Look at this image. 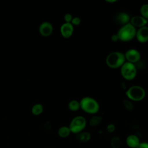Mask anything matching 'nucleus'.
<instances>
[{
  "instance_id": "f257e3e1",
  "label": "nucleus",
  "mask_w": 148,
  "mask_h": 148,
  "mask_svg": "<svg viewBox=\"0 0 148 148\" xmlns=\"http://www.w3.org/2000/svg\"><path fill=\"white\" fill-rule=\"evenodd\" d=\"M79 102L81 109L86 113L95 114L99 110V104L92 97H84Z\"/></svg>"
},
{
  "instance_id": "f03ea898",
  "label": "nucleus",
  "mask_w": 148,
  "mask_h": 148,
  "mask_svg": "<svg viewBox=\"0 0 148 148\" xmlns=\"http://www.w3.org/2000/svg\"><path fill=\"white\" fill-rule=\"evenodd\" d=\"M125 62L124 54L120 51H113L109 53L105 60L107 66L112 69L120 68Z\"/></svg>"
},
{
  "instance_id": "7ed1b4c3",
  "label": "nucleus",
  "mask_w": 148,
  "mask_h": 148,
  "mask_svg": "<svg viewBox=\"0 0 148 148\" xmlns=\"http://www.w3.org/2000/svg\"><path fill=\"white\" fill-rule=\"evenodd\" d=\"M136 28L132 25L130 23L122 25L116 33L119 40L121 42H129L135 38Z\"/></svg>"
},
{
  "instance_id": "20e7f679",
  "label": "nucleus",
  "mask_w": 148,
  "mask_h": 148,
  "mask_svg": "<svg viewBox=\"0 0 148 148\" xmlns=\"http://www.w3.org/2000/svg\"><path fill=\"white\" fill-rule=\"evenodd\" d=\"M125 95L130 101H140L145 97L146 92L142 87L135 85L128 88Z\"/></svg>"
},
{
  "instance_id": "39448f33",
  "label": "nucleus",
  "mask_w": 148,
  "mask_h": 148,
  "mask_svg": "<svg viewBox=\"0 0 148 148\" xmlns=\"http://www.w3.org/2000/svg\"><path fill=\"white\" fill-rule=\"evenodd\" d=\"M86 125L87 121L85 117L82 116H77L72 119L68 127L71 133L77 135L84 131Z\"/></svg>"
},
{
  "instance_id": "423d86ee",
  "label": "nucleus",
  "mask_w": 148,
  "mask_h": 148,
  "mask_svg": "<svg viewBox=\"0 0 148 148\" xmlns=\"http://www.w3.org/2000/svg\"><path fill=\"white\" fill-rule=\"evenodd\" d=\"M121 76L127 80H132L136 76L137 70L135 64L125 61L120 67Z\"/></svg>"
},
{
  "instance_id": "0eeeda50",
  "label": "nucleus",
  "mask_w": 148,
  "mask_h": 148,
  "mask_svg": "<svg viewBox=\"0 0 148 148\" xmlns=\"http://www.w3.org/2000/svg\"><path fill=\"white\" fill-rule=\"evenodd\" d=\"M124 56L125 60H127V62L132 63L134 64L138 62L141 57L139 51L135 49H130L127 50L124 53Z\"/></svg>"
},
{
  "instance_id": "6e6552de",
  "label": "nucleus",
  "mask_w": 148,
  "mask_h": 148,
  "mask_svg": "<svg viewBox=\"0 0 148 148\" xmlns=\"http://www.w3.org/2000/svg\"><path fill=\"white\" fill-rule=\"evenodd\" d=\"M135 38L139 43H144L148 41V27L147 25L136 30Z\"/></svg>"
},
{
  "instance_id": "1a4fd4ad",
  "label": "nucleus",
  "mask_w": 148,
  "mask_h": 148,
  "mask_svg": "<svg viewBox=\"0 0 148 148\" xmlns=\"http://www.w3.org/2000/svg\"><path fill=\"white\" fill-rule=\"evenodd\" d=\"M74 31L73 25L71 23H64L60 27V33L64 38H69Z\"/></svg>"
},
{
  "instance_id": "9d476101",
  "label": "nucleus",
  "mask_w": 148,
  "mask_h": 148,
  "mask_svg": "<svg viewBox=\"0 0 148 148\" xmlns=\"http://www.w3.org/2000/svg\"><path fill=\"white\" fill-rule=\"evenodd\" d=\"M148 20L142 17L141 16H134L130 19V23L135 28H141L146 26Z\"/></svg>"
},
{
  "instance_id": "9b49d317",
  "label": "nucleus",
  "mask_w": 148,
  "mask_h": 148,
  "mask_svg": "<svg viewBox=\"0 0 148 148\" xmlns=\"http://www.w3.org/2000/svg\"><path fill=\"white\" fill-rule=\"evenodd\" d=\"M53 31V27L52 24L47 21L42 23L39 26V32L45 37L50 36Z\"/></svg>"
},
{
  "instance_id": "f8f14e48",
  "label": "nucleus",
  "mask_w": 148,
  "mask_h": 148,
  "mask_svg": "<svg viewBox=\"0 0 148 148\" xmlns=\"http://www.w3.org/2000/svg\"><path fill=\"white\" fill-rule=\"evenodd\" d=\"M140 142L139 137L135 134H130L125 139V144L130 148H136Z\"/></svg>"
},
{
  "instance_id": "ddd939ff",
  "label": "nucleus",
  "mask_w": 148,
  "mask_h": 148,
  "mask_svg": "<svg viewBox=\"0 0 148 148\" xmlns=\"http://www.w3.org/2000/svg\"><path fill=\"white\" fill-rule=\"evenodd\" d=\"M131 17L130 15L125 12H120L119 13L116 17V21L121 25H124L130 23Z\"/></svg>"
},
{
  "instance_id": "4468645a",
  "label": "nucleus",
  "mask_w": 148,
  "mask_h": 148,
  "mask_svg": "<svg viewBox=\"0 0 148 148\" xmlns=\"http://www.w3.org/2000/svg\"><path fill=\"white\" fill-rule=\"evenodd\" d=\"M91 138V134L88 131H82L77 134V140L82 143L88 142Z\"/></svg>"
},
{
  "instance_id": "2eb2a0df",
  "label": "nucleus",
  "mask_w": 148,
  "mask_h": 148,
  "mask_svg": "<svg viewBox=\"0 0 148 148\" xmlns=\"http://www.w3.org/2000/svg\"><path fill=\"white\" fill-rule=\"evenodd\" d=\"M71 132L68 126H62L58 130V135L62 138H67L69 136Z\"/></svg>"
},
{
  "instance_id": "dca6fc26",
  "label": "nucleus",
  "mask_w": 148,
  "mask_h": 148,
  "mask_svg": "<svg viewBox=\"0 0 148 148\" xmlns=\"http://www.w3.org/2000/svg\"><path fill=\"white\" fill-rule=\"evenodd\" d=\"M102 117L99 115H94L91 117L89 121V124L91 127H96L102 121Z\"/></svg>"
},
{
  "instance_id": "f3484780",
  "label": "nucleus",
  "mask_w": 148,
  "mask_h": 148,
  "mask_svg": "<svg viewBox=\"0 0 148 148\" xmlns=\"http://www.w3.org/2000/svg\"><path fill=\"white\" fill-rule=\"evenodd\" d=\"M68 107L71 111L76 112L80 108V102L77 100H75V99L71 100L68 103Z\"/></svg>"
},
{
  "instance_id": "a211bd4d",
  "label": "nucleus",
  "mask_w": 148,
  "mask_h": 148,
  "mask_svg": "<svg viewBox=\"0 0 148 148\" xmlns=\"http://www.w3.org/2000/svg\"><path fill=\"white\" fill-rule=\"evenodd\" d=\"M110 145L112 148H119L121 145V140L120 137L115 136L112 138Z\"/></svg>"
},
{
  "instance_id": "6ab92c4d",
  "label": "nucleus",
  "mask_w": 148,
  "mask_h": 148,
  "mask_svg": "<svg viewBox=\"0 0 148 148\" xmlns=\"http://www.w3.org/2000/svg\"><path fill=\"white\" fill-rule=\"evenodd\" d=\"M140 16L148 20V3L143 4L140 6Z\"/></svg>"
},
{
  "instance_id": "aec40b11",
  "label": "nucleus",
  "mask_w": 148,
  "mask_h": 148,
  "mask_svg": "<svg viewBox=\"0 0 148 148\" xmlns=\"http://www.w3.org/2000/svg\"><path fill=\"white\" fill-rule=\"evenodd\" d=\"M43 110V108L42 105L40 103H37L34 105L32 106L31 110H32V113L34 115H39L42 113Z\"/></svg>"
},
{
  "instance_id": "412c9836",
  "label": "nucleus",
  "mask_w": 148,
  "mask_h": 148,
  "mask_svg": "<svg viewBox=\"0 0 148 148\" xmlns=\"http://www.w3.org/2000/svg\"><path fill=\"white\" fill-rule=\"evenodd\" d=\"M123 105L125 107V108L128 110H131L133 108V105L132 103L130 100L128 99H124L123 101Z\"/></svg>"
},
{
  "instance_id": "4be33fe9",
  "label": "nucleus",
  "mask_w": 148,
  "mask_h": 148,
  "mask_svg": "<svg viewBox=\"0 0 148 148\" xmlns=\"http://www.w3.org/2000/svg\"><path fill=\"white\" fill-rule=\"evenodd\" d=\"M115 130H116L115 125L113 123L108 124L106 126V131L109 133H113V132H114Z\"/></svg>"
},
{
  "instance_id": "5701e85b",
  "label": "nucleus",
  "mask_w": 148,
  "mask_h": 148,
  "mask_svg": "<svg viewBox=\"0 0 148 148\" xmlns=\"http://www.w3.org/2000/svg\"><path fill=\"white\" fill-rule=\"evenodd\" d=\"M73 25H79L81 23V19L79 17H73L71 23Z\"/></svg>"
},
{
  "instance_id": "b1692460",
  "label": "nucleus",
  "mask_w": 148,
  "mask_h": 148,
  "mask_svg": "<svg viewBox=\"0 0 148 148\" xmlns=\"http://www.w3.org/2000/svg\"><path fill=\"white\" fill-rule=\"evenodd\" d=\"M73 18V16L70 13H66L64 16V20L65 23H71V21Z\"/></svg>"
},
{
  "instance_id": "393cba45",
  "label": "nucleus",
  "mask_w": 148,
  "mask_h": 148,
  "mask_svg": "<svg viewBox=\"0 0 148 148\" xmlns=\"http://www.w3.org/2000/svg\"><path fill=\"white\" fill-rule=\"evenodd\" d=\"M136 148H148V142H141Z\"/></svg>"
},
{
  "instance_id": "a878e982",
  "label": "nucleus",
  "mask_w": 148,
  "mask_h": 148,
  "mask_svg": "<svg viewBox=\"0 0 148 148\" xmlns=\"http://www.w3.org/2000/svg\"><path fill=\"white\" fill-rule=\"evenodd\" d=\"M111 40L112 42H116L117 41L119 40V38H118V36L117 35V34H113L111 36Z\"/></svg>"
},
{
  "instance_id": "bb28decb",
  "label": "nucleus",
  "mask_w": 148,
  "mask_h": 148,
  "mask_svg": "<svg viewBox=\"0 0 148 148\" xmlns=\"http://www.w3.org/2000/svg\"><path fill=\"white\" fill-rule=\"evenodd\" d=\"M106 2L108 3H114V2H117V0H106L105 1Z\"/></svg>"
},
{
  "instance_id": "cd10ccee",
  "label": "nucleus",
  "mask_w": 148,
  "mask_h": 148,
  "mask_svg": "<svg viewBox=\"0 0 148 148\" xmlns=\"http://www.w3.org/2000/svg\"><path fill=\"white\" fill-rule=\"evenodd\" d=\"M147 27H148V22H147Z\"/></svg>"
}]
</instances>
